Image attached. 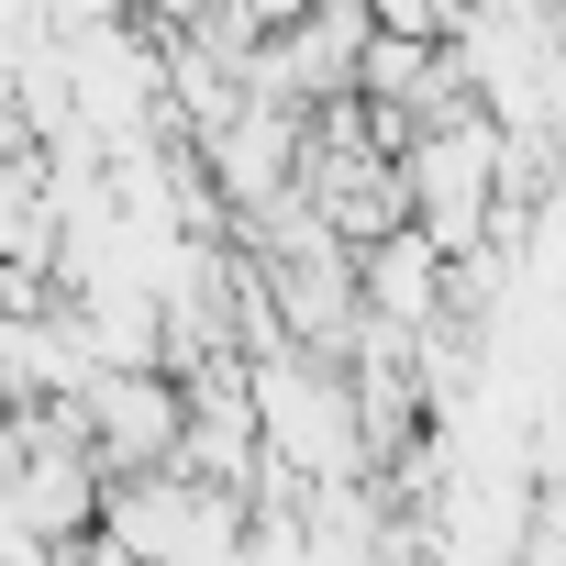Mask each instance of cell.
I'll use <instances>...</instances> for the list:
<instances>
[{"label": "cell", "instance_id": "6da1fadb", "mask_svg": "<svg viewBox=\"0 0 566 566\" xmlns=\"http://www.w3.org/2000/svg\"><path fill=\"white\" fill-rule=\"evenodd\" d=\"M78 411H90V444H101L112 478L178 467V444H189V378L178 367H101L78 389Z\"/></svg>", "mask_w": 566, "mask_h": 566}, {"label": "cell", "instance_id": "7a4b0ae2", "mask_svg": "<svg viewBox=\"0 0 566 566\" xmlns=\"http://www.w3.org/2000/svg\"><path fill=\"white\" fill-rule=\"evenodd\" d=\"M444 312H455V244H433L422 222H389L367 244V323L400 334V345H422Z\"/></svg>", "mask_w": 566, "mask_h": 566}]
</instances>
